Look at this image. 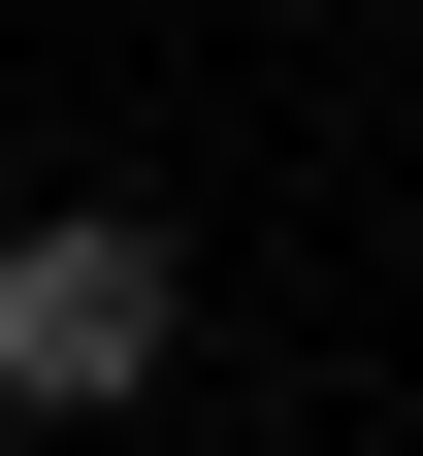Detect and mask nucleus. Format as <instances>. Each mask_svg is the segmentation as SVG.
<instances>
[{"instance_id":"1","label":"nucleus","mask_w":423,"mask_h":456,"mask_svg":"<svg viewBox=\"0 0 423 456\" xmlns=\"http://www.w3.org/2000/svg\"><path fill=\"white\" fill-rule=\"evenodd\" d=\"M163 359H196V261H163L131 196H33L0 228V424H131Z\"/></svg>"}]
</instances>
